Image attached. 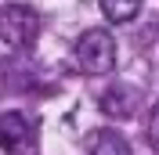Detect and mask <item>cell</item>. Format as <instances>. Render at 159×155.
Listing matches in <instances>:
<instances>
[{
    "mask_svg": "<svg viewBox=\"0 0 159 155\" xmlns=\"http://www.w3.org/2000/svg\"><path fill=\"white\" fill-rule=\"evenodd\" d=\"M36 36H40L36 11L25 7V4H7V7H4V47L25 51Z\"/></svg>",
    "mask_w": 159,
    "mask_h": 155,
    "instance_id": "2",
    "label": "cell"
},
{
    "mask_svg": "<svg viewBox=\"0 0 159 155\" xmlns=\"http://www.w3.org/2000/svg\"><path fill=\"white\" fill-rule=\"evenodd\" d=\"M0 130H4V152H11V155H22L36 141V130H33V123L22 112H4Z\"/></svg>",
    "mask_w": 159,
    "mask_h": 155,
    "instance_id": "3",
    "label": "cell"
},
{
    "mask_svg": "<svg viewBox=\"0 0 159 155\" xmlns=\"http://www.w3.org/2000/svg\"><path fill=\"white\" fill-rule=\"evenodd\" d=\"M145 141H148V148H156V152H159V101L152 105L148 126H145Z\"/></svg>",
    "mask_w": 159,
    "mask_h": 155,
    "instance_id": "7",
    "label": "cell"
},
{
    "mask_svg": "<svg viewBox=\"0 0 159 155\" xmlns=\"http://www.w3.org/2000/svg\"><path fill=\"white\" fill-rule=\"evenodd\" d=\"M90 152L94 155H130V141L123 134H116V130H94Z\"/></svg>",
    "mask_w": 159,
    "mask_h": 155,
    "instance_id": "5",
    "label": "cell"
},
{
    "mask_svg": "<svg viewBox=\"0 0 159 155\" xmlns=\"http://www.w3.org/2000/svg\"><path fill=\"white\" fill-rule=\"evenodd\" d=\"M98 4H101V11H105V18L116 22V25L130 22L141 11V0H98Z\"/></svg>",
    "mask_w": 159,
    "mask_h": 155,
    "instance_id": "6",
    "label": "cell"
},
{
    "mask_svg": "<svg viewBox=\"0 0 159 155\" xmlns=\"http://www.w3.org/2000/svg\"><path fill=\"white\" fill-rule=\"evenodd\" d=\"M76 61L90 76H109L116 69V40L109 29H87L76 40Z\"/></svg>",
    "mask_w": 159,
    "mask_h": 155,
    "instance_id": "1",
    "label": "cell"
},
{
    "mask_svg": "<svg viewBox=\"0 0 159 155\" xmlns=\"http://www.w3.org/2000/svg\"><path fill=\"white\" fill-rule=\"evenodd\" d=\"M138 105H141V94L134 87H123V83L109 87L105 94H101V101H98V108L109 119H130L134 112H138Z\"/></svg>",
    "mask_w": 159,
    "mask_h": 155,
    "instance_id": "4",
    "label": "cell"
}]
</instances>
